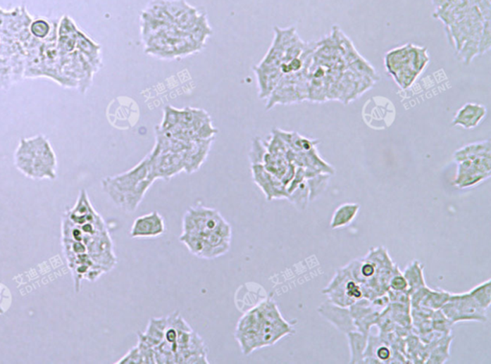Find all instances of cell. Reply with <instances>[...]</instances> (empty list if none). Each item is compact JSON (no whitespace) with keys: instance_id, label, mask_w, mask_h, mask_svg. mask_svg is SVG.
I'll list each match as a JSON object with an SVG mask.
<instances>
[{"instance_id":"cell-5","label":"cell","mask_w":491,"mask_h":364,"mask_svg":"<svg viewBox=\"0 0 491 364\" xmlns=\"http://www.w3.org/2000/svg\"><path fill=\"white\" fill-rule=\"evenodd\" d=\"M323 294L328 297L329 301L342 307L352 306L363 297L362 288L353 278L349 265L337 270L332 280L323 289Z\"/></svg>"},{"instance_id":"cell-15","label":"cell","mask_w":491,"mask_h":364,"mask_svg":"<svg viewBox=\"0 0 491 364\" xmlns=\"http://www.w3.org/2000/svg\"><path fill=\"white\" fill-rule=\"evenodd\" d=\"M254 71L259 84V97L261 99H268L271 93L280 83L283 74L280 68H264L259 65L254 66Z\"/></svg>"},{"instance_id":"cell-18","label":"cell","mask_w":491,"mask_h":364,"mask_svg":"<svg viewBox=\"0 0 491 364\" xmlns=\"http://www.w3.org/2000/svg\"><path fill=\"white\" fill-rule=\"evenodd\" d=\"M410 49L411 44L403 45L387 53L385 57V65L387 73L392 76L402 69L410 66Z\"/></svg>"},{"instance_id":"cell-21","label":"cell","mask_w":491,"mask_h":364,"mask_svg":"<svg viewBox=\"0 0 491 364\" xmlns=\"http://www.w3.org/2000/svg\"><path fill=\"white\" fill-rule=\"evenodd\" d=\"M350 351V361L352 364L363 363V354L368 344V337L359 331H352L347 334Z\"/></svg>"},{"instance_id":"cell-12","label":"cell","mask_w":491,"mask_h":364,"mask_svg":"<svg viewBox=\"0 0 491 364\" xmlns=\"http://www.w3.org/2000/svg\"><path fill=\"white\" fill-rule=\"evenodd\" d=\"M214 138L191 141L185 151V172L193 174L197 172L208 158Z\"/></svg>"},{"instance_id":"cell-13","label":"cell","mask_w":491,"mask_h":364,"mask_svg":"<svg viewBox=\"0 0 491 364\" xmlns=\"http://www.w3.org/2000/svg\"><path fill=\"white\" fill-rule=\"evenodd\" d=\"M79 28L77 27L73 18L63 15L58 26V50L61 57L70 54L76 50L77 36Z\"/></svg>"},{"instance_id":"cell-25","label":"cell","mask_w":491,"mask_h":364,"mask_svg":"<svg viewBox=\"0 0 491 364\" xmlns=\"http://www.w3.org/2000/svg\"><path fill=\"white\" fill-rule=\"evenodd\" d=\"M450 296V292L442 291V289L427 288L419 306L428 308L433 310H440L443 305L448 301Z\"/></svg>"},{"instance_id":"cell-1","label":"cell","mask_w":491,"mask_h":364,"mask_svg":"<svg viewBox=\"0 0 491 364\" xmlns=\"http://www.w3.org/2000/svg\"><path fill=\"white\" fill-rule=\"evenodd\" d=\"M294 333L293 326L284 320L275 302L267 299L242 315L235 337L243 354L249 355Z\"/></svg>"},{"instance_id":"cell-3","label":"cell","mask_w":491,"mask_h":364,"mask_svg":"<svg viewBox=\"0 0 491 364\" xmlns=\"http://www.w3.org/2000/svg\"><path fill=\"white\" fill-rule=\"evenodd\" d=\"M15 164L26 177L55 180L57 159L49 141L42 135L21 139L15 153Z\"/></svg>"},{"instance_id":"cell-20","label":"cell","mask_w":491,"mask_h":364,"mask_svg":"<svg viewBox=\"0 0 491 364\" xmlns=\"http://www.w3.org/2000/svg\"><path fill=\"white\" fill-rule=\"evenodd\" d=\"M359 210L360 204L358 203L342 204L334 212L332 219L330 220L331 230H338L352 224L357 217Z\"/></svg>"},{"instance_id":"cell-37","label":"cell","mask_w":491,"mask_h":364,"mask_svg":"<svg viewBox=\"0 0 491 364\" xmlns=\"http://www.w3.org/2000/svg\"><path fill=\"white\" fill-rule=\"evenodd\" d=\"M118 364H137L143 363V360L142 354H140V351L139 346H135L132 348L131 350L121 358L120 360L116 363Z\"/></svg>"},{"instance_id":"cell-11","label":"cell","mask_w":491,"mask_h":364,"mask_svg":"<svg viewBox=\"0 0 491 364\" xmlns=\"http://www.w3.org/2000/svg\"><path fill=\"white\" fill-rule=\"evenodd\" d=\"M166 230L163 217L159 212L154 211L135 219L130 235L135 239H154L163 235Z\"/></svg>"},{"instance_id":"cell-22","label":"cell","mask_w":491,"mask_h":364,"mask_svg":"<svg viewBox=\"0 0 491 364\" xmlns=\"http://www.w3.org/2000/svg\"><path fill=\"white\" fill-rule=\"evenodd\" d=\"M453 337L451 334L442 337L437 340L436 344L432 345L429 349L428 358L425 363L442 364L447 363L450 357V345L452 342Z\"/></svg>"},{"instance_id":"cell-26","label":"cell","mask_w":491,"mask_h":364,"mask_svg":"<svg viewBox=\"0 0 491 364\" xmlns=\"http://www.w3.org/2000/svg\"><path fill=\"white\" fill-rule=\"evenodd\" d=\"M483 30V29H482ZM482 31L477 32L471 34L468 39L464 42L463 46L459 50L458 54L460 60L466 65H469L473 61V58L479 55V41L481 37Z\"/></svg>"},{"instance_id":"cell-2","label":"cell","mask_w":491,"mask_h":364,"mask_svg":"<svg viewBox=\"0 0 491 364\" xmlns=\"http://www.w3.org/2000/svg\"><path fill=\"white\" fill-rule=\"evenodd\" d=\"M154 182L150 177L149 156L137 166L120 175L107 177L102 180L103 191L119 208L132 213L150 189Z\"/></svg>"},{"instance_id":"cell-29","label":"cell","mask_w":491,"mask_h":364,"mask_svg":"<svg viewBox=\"0 0 491 364\" xmlns=\"http://www.w3.org/2000/svg\"><path fill=\"white\" fill-rule=\"evenodd\" d=\"M288 201L294 204L297 209L304 210L309 203V189H308L307 180H305L301 184L297 186L291 193H289Z\"/></svg>"},{"instance_id":"cell-33","label":"cell","mask_w":491,"mask_h":364,"mask_svg":"<svg viewBox=\"0 0 491 364\" xmlns=\"http://www.w3.org/2000/svg\"><path fill=\"white\" fill-rule=\"evenodd\" d=\"M418 75L419 74L416 73L415 69H413L411 66H407V68L398 71V73H395L392 77H394L398 86L403 89H407L412 86L414 82L416 81Z\"/></svg>"},{"instance_id":"cell-4","label":"cell","mask_w":491,"mask_h":364,"mask_svg":"<svg viewBox=\"0 0 491 364\" xmlns=\"http://www.w3.org/2000/svg\"><path fill=\"white\" fill-rule=\"evenodd\" d=\"M230 227L218 210L203 206L190 207L182 219V234L206 236Z\"/></svg>"},{"instance_id":"cell-36","label":"cell","mask_w":491,"mask_h":364,"mask_svg":"<svg viewBox=\"0 0 491 364\" xmlns=\"http://www.w3.org/2000/svg\"><path fill=\"white\" fill-rule=\"evenodd\" d=\"M389 289L394 291H408L407 281H406L404 275L400 272L397 265H395L394 272L392 273L391 279H390Z\"/></svg>"},{"instance_id":"cell-6","label":"cell","mask_w":491,"mask_h":364,"mask_svg":"<svg viewBox=\"0 0 491 364\" xmlns=\"http://www.w3.org/2000/svg\"><path fill=\"white\" fill-rule=\"evenodd\" d=\"M440 310L454 324L468 321L485 323L487 321V310L480 306L468 292L451 294L449 299Z\"/></svg>"},{"instance_id":"cell-30","label":"cell","mask_w":491,"mask_h":364,"mask_svg":"<svg viewBox=\"0 0 491 364\" xmlns=\"http://www.w3.org/2000/svg\"><path fill=\"white\" fill-rule=\"evenodd\" d=\"M430 58L427 54L426 49L424 47L416 46V45L411 44L410 49V66L415 69L416 73L421 74L423 69L425 68L427 63H429Z\"/></svg>"},{"instance_id":"cell-27","label":"cell","mask_w":491,"mask_h":364,"mask_svg":"<svg viewBox=\"0 0 491 364\" xmlns=\"http://www.w3.org/2000/svg\"><path fill=\"white\" fill-rule=\"evenodd\" d=\"M331 175L326 172H321L314 177L307 179L308 189H309V201H315L318 196L322 195L328 186Z\"/></svg>"},{"instance_id":"cell-19","label":"cell","mask_w":491,"mask_h":364,"mask_svg":"<svg viewBox=\"0 0 491 364\" xmlns=\"http://www.w3.org/2000/svg\"><path fill=\"white\" fill-rule=\"evenodd\" d=\"M484 156H491L490 140L479 141V142L464 146L456 151L454 159L460 163L461 161H473V159L484 158Z\"/></svg>"},{"instance_id":"cell-17","label":"cell","mask_w":491,"mask_h":364,"mask_svg":"<svg viewBox=\"0 0 491 364\" xmlns=\"http://www.w3.org/2000/svg\"><path fill=\"white\" fill-rule=\"evenodd\" d=\"M76 50L92 63L95 70L98 71L102 65L100 55L101 46L99 44H95L81 30H79L78 36H77Z\"/></svg>"},{"instance_id":"cell-38","label":"cell","mask_w":491,"mask_h":364,"mask_svg":"<svg viewBox=\"0 0 491 364\" xmlns=\"http://www.w3.org/2000/svg\"><path fill=\"white\" fill-rule=\"evenodd\" d=\"M433 4H434L435 8L437 9H440V8H442L445 6V5H447L448 2L450 1V0H432Z\"/></svg>"},{"instance_id":"cell-23","label":"cell","mask_w":491,"mask_h":364,"mask_svg":"<svg viewBox=\"0 0 491 364\" xmlns=\"http://www.w3.org/2000/svg\"><path fill=\"white\" fill-rule=\"evenodd\" d=\"M403 275L408 283L409 294L421 287L426 286L423 275V265L418 260H414L408 267H406Z\"/></svg>"},{"instance_id":"cell-10","label":"cell","mask_w":491,"mask_h":364,"mask_svg":"<svg viewBox=\"0 0 491 364\" xmlns=\"http://www.w3.org/2000/svg\"><path fill=\"white\" fill-rule=\"evenodd\" d=\"M318 313L342 334L357 330L349 307L339 306L328 300L320 305Z\"/></svg>"},{"instance_id":"cell-32","label":"cell","mask_w":491,"mask_h":364,"mask_svg":"<svg viewBox=\"0 0 491 364\" xmlns=\"http://www.w3.org/2000/svg\"><path fill=\"white\" fill-rule=\"evenodd\" d=\"M431 323L433 331L443 334H451V330L454 325L449 320L442 312V310H437L433 312L431 316Z\"/></svg>"},{"instance_id":"cell-24","label":"cell","mask_w":491,"mask_h":364,"mask_svg":"<svg viewBox=\"0 0 491 364\" xmlns=\"http://www.w3.org/2000/svg\"><path fill=\"white\" fill-rule=\"evenodd\" d=\"M29 31L33 38L39 39V41H46V39H51V42H54V36L58 37V28L52 25L49 20L44 18H39L32 21L29 26Z\"/></svg>"},{"instance_id":"cell-9","label":"cell","mask_w":491,"mask_h":364,"mask_svg":"<svg viewBox=\"0 0 491 364\" xmlns=\"http://www.w3.org/2000/svg\"><path fill=\"white\" fill-rule=\"evenodd\" d=\"M251 169L254 182L263 192L267 201L287 199L288 193L286 186L277 177L268 172L263 164H253L251 165Z\"/></svg>"},{"instance_id":"cell-28","label":"cell","mask_w":491,"mask_h":364,"mask_svg":"<svg viewBox=\"0 0 491 364\" xmlns=\"http://www.w3.org/2000/svg\"><path fill=\"white\" fill-rule=\"evenodd\" d=\"M475 301L482 308L487 310L491 304V280L484 282L479 285L474 287L468 291Z\"/></svg>"},{"instance_id":"cell-34","label":"cell","mask_w":491,"mask_h":364,"mask_svg":"<svg viewBox=\"0 0 491 364\" xmlns=\"http://www.w3.org/2000/svg\"><path fill=\"white\" fill-rule=\"evenodd\" d=\"M267 153L266 146L264 140L260 137H256L251 143V149L249 151V158L251 161V165L253 164H263L265 156Z\"/></svg>"},{"instance_id":"cell-16","label":"cell","mask_w":491,"mask_h":364,"mask_svg":"<svg viewBox=\"0 0 491 364\" xmlns=\"http://www.w3.org/2000/svg\"><path fill=\"white\" fill-rule=\"evenodd\" d=\"M166 327L167 318H152L146 331L139 334V341L149 345L155 349L163 342Z\"/></svg>"},{"instance_id":"cell-8","label":"cell","mask_w":491,"mask_h":364,"mask_svg":"<svg viewBox=\"0 0 491 364\" xmlns=\"http://www.w3.org/2000/svg\"><path fill=\"white\" fill-rule=\"evenodd\" d=\"M458 164V171L453 184L461 189L479 184L490 177L491 156L464 161Z\"/></svg>"},{"instance_id":"cell-35","label":"cell","mask_w":491,"mask_h":364,"mask_svg":"<svg viewBox=\"0 0 491 364\" xmlns=\"http://www.w3.org/2000/svg\"><path fill=\"white\" fill-rule=\"evenodd\" d=\"M491 49V27L490 20H484L483 30L479 41V55L487 54Z\"/></svg>"},{"instance_id":"cell-14","label":"cell","mask_w":491,"mask_h":364,"mask_svg":"<svg viewBox=\"0 0 491 364\" xmlns=\"http://www.w3.org/2000/svg\"><path fill=\"white\" fill-rule=\"evenodd\" d=\"M487 113L485 106L481 103H467L456 113L452 126H460L466 130L474 129L484 120Z\"/></svg>"},{"instance_id":"cell-7","label":"cell","mask_w":491,"mask_h":364,"mask_svg":"<svg viewBox=\"0 0 491 364\" xmlns=\"http://www.w3.org/2000/svg\"><path fill=\"white\" fill-rule=\"evenodd\" d=\"M150 177L153 180H169L185 170V151L159 153L155 149L149 155Z\"/></svg>"},{"instance_id":"cell-31","label":"cell","mask_w":491,"mask_h":364,"mask_svg":"<svg viewBox=\"0 0 491 364\" xmlns=\"http://www.w3.org/2000/svg\"><path fill=\"white\" fill-rule=\"evenodd\" d=\"M163 2L164 9L173 25L175 21L179 20L191 8L185 0H163Z\"/></svg>"}]
</instances>
